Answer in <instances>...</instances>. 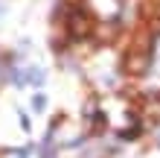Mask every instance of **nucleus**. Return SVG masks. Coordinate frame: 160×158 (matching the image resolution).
Listing matches in <instances>:
<instances>
[{
	"label": "nucleus",
	"instance_id": "obj_4",
	"mask_svg": "<svg viewBox=\"0 0 160 158\" xmlns=\"http://www.w3.org/2000/svg\"><path fill=\"white\" fill-rule=\"evenodd\" d=\"M44 103H47L44 97H35V103H32V106H35V111H41V108H44Z\"/></svg>",
	"mask_w": 160,
	"mask_h": 158
},
{
	"label": "nucleus",
	"instance_id": "obj_1",
	"mask_svg": "<svg viewBox=\"0 0 160 158\" xmlns=\"http://www.w3.org/2000/svg\"><path fill=\"white\" fill-rule=\"evenodd\" d=\"M70 32H73V38H84V35L90 32V18L84 12H76L70 18Z\"/></svg>",
	"mask_w": 160,
	"mask_h": 158
},
{
	"label": "nucleus",
	"instance_id": "obj_2",
	"mask_svg": "<svg viewBox=\"0 0 160 158\" xmlns=\"http://www.w3.org/2000/svg\"><path fill=\"white\" fill-rule=\"evenodd\" d=\"M15 82H18V85H23V82H29V85H41V82H44V70H41V68L18 70V73H15Z\"/></svg>",
	"mask_w": 160,
	"mask_h": 158
},
{
	"label": "nucleus",
	"instance_id": "obj_5",
	"mask_svg": "<svg viewBox=\"0 0 160 158\" xmlns=\"http://www.w3.org/2000/svg\"><path fill=\"white\" fill-rule=\"evenodd\" d=\"M157 144H160V138H157Z\"/></svg>",
	"mask_w": 160,
	"mask_h": 158
},
{
	"label": "nucleus",
	"instance_id": "obj_3",
	"mask_svg": "<svg viewBox=\"0 0 160 158\" xmlns=\"http://www.w3.org/2000/svg\"><path fill=\"white\" fill-rule=\"evenodd\" d=\"M128 70L143 73V70H146V56H134V59H128Z\"/></svg>",
	"mask_w": 160,
	"mask_h": 158
}]
</instances>
